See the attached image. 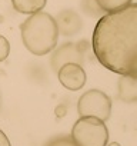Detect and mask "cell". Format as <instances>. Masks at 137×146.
Masks as SVG:
<instances>
[{"mask_svg": "<svg viewBox=\"0 0 137 146\" xmlns=\"http://www.w3.org/2000/svg\"><path fill=\"white\" fill-rule=\"evenodd\" d=\"M96 59L120 76H137V3L104 15L92 39Z\"/></svg>", "mask_w": 137, "mask_h": 146, "instance_id": "cell-1", "label": "cell"}, {"mask_svg": "<svg viewBox=\"0 0 137 146\" xmlns=\"http://www.w3.org/2000/svg\"><path fill=\"white\" fill-rule=\"evenodd\" d=\"M20 35L24 47L36 56H44L53 52L59 40L54 17L43 10L30 15L20 25Z\"/></svg>", "mask_w": 137, "mask_h": 146, "instance_id": "cell-2", "label": "cell"}, {"mask_svg": "<svg viewBox=\"0 0 137 146\" xmlns=\"http://www.w3.org/2000/svg\"><path fill=\"white\" fill-rule=\"evenodd\" d=\"M77 146H107L109 129L106 122L96 117H80L70 133Z\"/></svg>", "mask_w": 137, "mask_h": 146, "instance_id": "cell-3", "label": "cell"}, {"mask_svg": "<svg viewBox=\"0 0 137 146\" xmlns=\"http://www.w3.org/2000/svg\"><path fill=\"white\" fill-rule=\"evenodd\" d=\"M77 112L80 117H96L106 122L111 115V99L103 90L90 89L80 96Z\"/></svg>", "mask_w": 137, "mask_h": 146, "instance_id": "cell-4", "label": "cell"}, {"mask_svg": "<svg viewBox=\"0 0 137 146\" xmlns=\"http://www.w3.org/2000/svg\"><path fill=\"white\" fill-rule=\"evenodd\" d=\"M90 49H92V44L87 40L63 43L61 46L54 49L51 53V57H50L51 69L54 70V73H57L59 69L67 63H77L83 66Z\"/></svg>", "mask_w": 137, "mask_h": 146, "instance_id": "cell-5", "label": "cell"}, {"mask_svg": "<svg viewBox=\"0 0 137 146\" xmlns=\"http://www.w3.org/2000/svg\"><path fill=\"white\" fill-rule=\"evenodd\" d=\"M57 79L60 85L72 92L80 90L86 85V72L82 64L77 63H67L63 64L57 72Z\"/></svg>", "mask_w": 137, "mask_h": 146, "instance_id": "cell-6", "label": "cell"}, {"mask_svg": "<svg viewBox=\"0 0 137 146\" xmlns=\"http://www.w3.org/2000/svg\"><path fill=\"white\" fill-rule=\"evenodd\" d=\"M54 22H56L59 35H63L64 37H72V36L77 35L82 30V26H83L80 16L72 9L61 10L54 17Z\"/></svg>", "mask_w": 137, "mask_h": 146, "instance_id": "cell-7", "label": "cell"}, {"mask_svg": "<svg viewBox=\"0 0 137 146\" xmlns=\"http://www.w3.org/2000/svg\"><path fill=\"white\" fill-rule=\"evenodd\" d=\"M119 99L126 103L137 102V76H120L119 79Z\"/></svg>", "mask_w": 137, "mask_h": 146, "instance_id": "cell-8", "label": "cell"}, {"mask_svg": "<svg viewBox=\"0 0 137 146\" xmlns=\"http://www.w3.org/2000/svg\"><path fill=\"white\" fill-rule=\"evenodd\" d=\"M47 3V0H12L14 10L23 15H33L40 12Z\"/></svg>", "mask_w": 137, "mask_h": 146, "instance_id": "cell-9", "label": "cell"}, {"mask_svg": "<svg viewBox=\"0 0 137 146\" xmlns=\"http://www.w3.org/2000/svg\"><path fill=\"white\" fill-rule=\"evenodd\" d=\"M133 0H94L97 9L103 13H113L126 6H128Z\"/></svg>", "mask_w": 137, "mask_h": 146, "instance_id": "cell-10", "label": "cell"}, {"mask_svg": "<svg viewBox=\"0 0 137 146\" xmlns=\"http://www.w3.org/2000/svg\"><path fill=\"white\" fill-rule=\"evenodd\" d=\"M43 146H77L72 136H68V135H59V136H54L51 139H49Z\"/></svg>", "mask_w": 137, "mask_h": 146, "instance_id": "cell-11", "label": "cell"}, {"mask_svg": "<svg viewBox=\"0 0 137 146\" xmlns=\"http://www.w3.org/2000/svg\"><path fill=\"white\" fill-rule=\"evenodd\" d=\"M9 53H10V43L5 36L0 35V63L7 59Z\"/></svg>", "mask_w": 137, "mask_h": 146, "instance_id": "cell-12", "label": "cell"}, {"mask_svg": "<svg viewBox=\"0 0 137 146\" xmlns=\"http://www.w3.org/2000/svg\"><path fill=\"white\" fill-rule=\"evenodd\" d=\"M0 146H12L9 137L6 136V133H5L2 129H0Z\"/></svg>", "mask_w": 137, "mask_h": 146, "instance_id": "cell-13", "label": "cell"}, {"mask_svg": "<svg viewBox=\"0 0 137 146\" xmlns=\"http://www.w3.org/2000/svg\"><path fill=\"white\" fill-rule=\"evenodd\" d=\"M107 146H121L120 143H117V142H111V143H109Z\"/></svg>", "mask_w": 137, "mask_h": 146, "instance_id": "cell-14", "label": "cell"}]
</instances>
